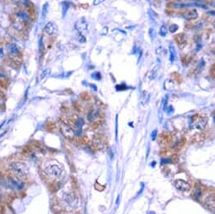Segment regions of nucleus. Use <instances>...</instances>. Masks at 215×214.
<instances>
[{"mask_svg":"<svg viewBox=\"0 0 215 214\" xmlns=\"http://www.w3.org/2000/svg\"><path fill=\"white\" fill-rule=\"evenodd\" d=\"M178 25L177 24H171L170 26V31L171 32V33H175L177 30H178Z\"/></svg>","mask_w":215,"mask_h":214,"instance_id":"obj_23","label":"nucleus"},{"mask_svg":"<svg viewBox=\"0 0 215 214\" xmlns=\"http://www.w3.org/2000/svg\"><path fill=\"white\" fill-rule=\"evenodd\" d=\"M7 51H8V54L12 56H18L20 55V51L19 47H17V45L15 43H9L7 45Z\"/></svg>","mask_w":215,"mask_h":214,"instance_id":"obj_9","label":"nucleus"},{"mask_svg":"<svg viewBox=\"0 0 215 214\" xmlns=\"http://www.w3.org/2000/svg\"><path fill=\"white\" fill-rule=\"evenodd\" d=\"M93 145H94V147L97 148V149H101V148H102L104 146V143H103V140L101 138V137H95L94 139H93Z\"/></svg>","mask_w":215,"mask_h":214,"instance_id":"obj_13","label":"nucleus"},{"mask_svg":"<svg viewBox=\"0 0 215 214\" xmlns=\"http://www.w3.org/2000/svg\"><path fill=\"white\" fill-rule=\"evenodd\" d=\"M173 78L178 83H181L182 82V77H181V75L179 72H173Z\"/></svg>","mask_w":215,"mask_h":214,"instance_id":"obj_19","label":"nucleus"},{"mask_svg":"<svg viewBox=\"0 0 215 214\" xmlns=\"http://www.w3.org/2000/svg\"><path fill=\"white\" fill-rule=\"evenodd\" d=\"M0 78H1V79H5V78H6V75H5L3 72L1 71H0Z\"/></svg>","mask_w":215,"mask_h":214,"instance_id":"obj_29","label":"nucleus"},{"mask_svg":"<svg viewBox=\"0 0 215 214\" xmlns=\"http://www.w3.org/2000/svg\"><path fill=\"white\" fill-rule=\"evenodd\" d=\"M6 183L11 189L14 190H21L24 187V183L17 176H9Z\"/></svg>","mask_w":215,"mask_h":214,"instance_id":"obj_4","label":"nucleus"},{"mask_svg":"<svg viewBox=\"0 0 215 214\" xmlns=\"http://www.w3.org/2000/svg\"><path fill=\"white\" fill-rule=\"evenodd\" d=\"M23 23L24 22L22 20H16L15 22L14 23V28L15 29L16 31H22L23 28H24V24Z\"/></svg>","mask_w":215,"mask_h":214,"instance_id":"obj_16","label":"nucleus"},{"mask_svg":"<svg viewBox=\"0 0 215 214\" xmlns=\"http://www.w3.org/2000/svg\"><path fill=\"white\" fill-rule=\"evenodd\" d=\"M207 118L205 116L195 114L191 118V125L196 128L202 129L207 125Z\"/></svg>","mask_w":215,"mask_h":214,"instance_id":"obj_3","label":"nucleus"},{"mask_svg":"<svg viewBox=\"0 0 215 214\" xmlns=\"http://www.w3.org/2000/svg\"><path fill=\"white\" fill-rule=\"evenodd\" d=\"M81 142L83 143H87L89 142V138H88L87 137H83L81 138Z\"/></svg>","mask_w":215,"mask_h":214,"instance_id":"obj_28","label":"nucleus"},{"mask_svg":"<svg viewBox=\"0 0 215 214\" xmlns=\"http://www.w3.org/2000/svg\"><path fill=\"white\" fill-rule=\"evenodd\" d=\"M16 15L19 18V20H22L23 22H28L31 20V15L30 13H27L25 11H19L16 13Z\"/></svg>","mask_w":215,"mask_h":214,"instance_id":"obj_12","label":"nucleus"},{"mask_svg":"<svg viewBox=\"0 0 215 214\" xmlns=\"http://www.w3.org/2000/svg\"><path fill=\"white\" fill-rule=\"evenodd\" d=\"M9 169L17 175V176H22L27 174L28 172V167L22 162H13L9 165Z\"/></svg>","mask_w":215,"mask_h":214,"instance_id":"obj_2","label":"nucleus"},{"mask_svg":"<svg viewBox=\"0 0 215 214\" xmlns=\"http://www.w3.org/2000/svg\"><path fill=\"white\" fill-rule=\"evenodd\" d=\"M175 42L181 47H182L183 46L186 45V35L184 33H179L177 34L176 36H175Z\"/></svg>","mask_w":215,"mask_h":214,"instance_id":"obj_11","label":"nucleus"},{"mask_svg":"<svg viewBox=\"0 0 215 214\" xmlns=\"http://www.w3.org/2000/svg\"><path fill=\"white\" fill-rule=\"evenodd\" d=\"M69 8V3L66 1H64L62 3V12H63V17H65L67 12L68 11Z\"/></svg>","mask_w":215,"mask_h":214,"instance_id":"obj_17","label":"nucleus"},{"mask_svg":"<svg viewBox=\"0 0 215 214\" xmlns=\"http://www.w3.org/2000/svg\"><path fill=\"white\" fill-rule=\"evenodd\" d=\"M105 0H94V2H93V4L96 6V5H99V4H101V3H103Z\"/></svg>","mask_w":215,"mask_h":214,"instance_id":"obj_26","label":"nucleus"},{"mask_svg":"<svg viewBox=\"0 0 215 214\" xmlns=\"http://www.w3.org/2000/svg\"><path fill=\"white\" fill-rule=\"evenodd\" d=\"M57 31H58V29H57V24L55 23H53V22H52V21L47 22L44 26V31L49 36L56 34Z\"/></svg>","mask_w":215,"mask_h":214,"instance_id":"obj_7","label":"nucleus"},{"mask_svg":"<svg viewBox=\"0 0 215 214\" xmlns=\"http://www.w3.org/2000/svg\"><path fill=\"white\" fill-rule=\"evenodd\" d=\"M61 131L63 132V134L64 135V137H66L68 139H72L74 137V131L72 129L69 125H67L63 122V124L61 125Z\"/></svg>","mask_w":215,"mask_h":214,"instance_id":"obj_6","label":"nucleus"},{"mask_svg":"<svg viewBox=\"0 0 215 214\" xmlns=\"http://www.w3.org/2000/svg\"><path fill=\"white\" fill-rule=\"evenodd\" d=\"M50 72V69H45L44 71L41 72V75H40V79H43L45 76H47V74H49Z\"/></svg>","mask_w":215,"mask_h":214,"instance_id":"obj_24","label":"nucleus"},{"mask_svg":"<svg viewBox=\"0 0 215 214\" xmlns=\"http://www.w3.org/2000/svg\"><path fill=\"white\" fill-rule=\"evenodd\" d=\"M181 59H182V60H181V61H182V63H184L185 65L188 64L190 63V61H191V60H190V56L187 55H184Z\"/></svg>","mask_w":215,"mask_h":214,"instance_id":"obj_22","label":"nucleus"},{"mask_svg":"<svg viewBox=\"0 0 215 214\" xmlns=\"http://www.w3.org/2000/svg\"><path fill=\"white\" fill-rule=\"evenodd\" d=\"M182 17L187 20H192L198 17V14L196 9H188L182 14Z\"/></svg>","mask_w":215,"mask_h":214,"instance_id":"obj_10","label":"nucleus"},{"mask_svg":"<svg viewBox=\"0 0 215 214\" xmlns=\"http://www.w3.org/2000/svg\"><path fill=\"white\" fill-rule=\"evenodd\" d=\"M149 36H150V37H151L152 40H154V36H155V34H154V29H149Z\"/></svg>","mask_w":215,"mask_h":214,"instance_id":"obj_25","label":"nucleus"},{"mask_svg":"<svg viewBox=\"0 0 215 214\" xmlns=\"http://www.w3.org/2000/svg\"><path fill=\"white\" fill-rule=\"evenodd\" d=\"M166 34H167V27L165 24H162L159 29V35L162 36H166Z\"/></svg>","mask_w":215,"mask_h":214,"instance_id":"obj_18","label":"nucleus"},{"mask_svg":"<svg viewBox=\"0 0 215 214\" xmlns=\"http://www.w3.org/2000/svg\"><path fill=\"white\" fill-rule=\"evenodd\" d=\"M101 123H102V121H101V120H96V121H95L92 123L91 127H93V128H98V127L101 125Z\"/></svg>","mask_w":215,"mask_h":214,"instance_id":"obj_21","label":"nucleus"},{"mask_svg":"<svg viewBox=\"0 0 215 214\" xmlns=\"http://www.w3.org/2000/svg\"><path fill=\"white\" fill-rule=\"evenodd\" d=\"M169 51H170V63H174L176 59V51L173 46H170Z\"/></svg>","mask_w":215,"mask_h":214,"instance_id":"obj_14","label":"nucleus"},{"mask_svg":"<svg viewBox=\"0 0 215 214\" xmlns=\"http://www.w3.org/2000/svg\"><path fill=\"white\" fill-rule=\"evenodd\" d=\"M75 28L81 34L87 31L88 23L87 21L84 20V18H81V19L78 20L76 21V23H75Z\"/></svg>","mask_w":215,"mask_h":214,"instance_id":"obj_5","label":"nucleus"},{"mask_svg":"<svg viewBox=\"0 0 215 214\" xmlns=\"http://www.w3.org/2000/svg\"><path fill=\"white\" fill-rule=\"evenodd\" d=\"M175 185L178 190H181V191H187L191 189V185L182 180L175 181Z\"/></svg>","mask_w":215,"mask_h":214,"instance_id":"obj_8","label":"nucleus"},{"mask_svg":"<svg viewBox=\"0 0 215 214\" xmlns=\"http://www.w3.org/2000/svg\"><path fill=\"white\" fill-rule=\"evenodd\" d=\"M42 48H43V42H42V38H40V40H39V51H40V52H41Z\"/></svg>","mask_w":215,"mask_h":214,"instance_id":"obj_27","label":"nucleus"},{"mask_svg":"<svg viewBox=\"0 0 215 214\" xmlns=\"http://www.w3.org/2000/svg\"><path fill=\"white\" fill-rule=\"evenodd\" d=\"M44 172L52 177H59L63 173L62 166L55 161H47L43 166Z\"/></svg>","mask_w":215,"mask_h":214,"instance_id":"obj_1","label":"nucleus"},{"mask_svg":"<svg viewBox=\"0 0 215 214\" xmlns=\"http://www.w3.org/2000/svg\"><path fill=\"white\" fill-rule=\"evenodd\" d=\"M212 75L214 76V65H213L212 67Z\"/></svg>","mask_w":215,"mask_h":214,"instance_id":"obj_30","label":"nucleus"},{"mask_svg":"<svg viewBox=\"0 0 215 214\" xmlns=\"http://www.w3.org/2000/svg\"><path fill=\"white\" fill-rule=\"evenodd\" d=\"M80 97H81V99H82L83 100H84V101H88V100H89V99H90V96H89V94L86 93V92L82 93L81 95H80Z\"/></svg>","mask_w":215,"mask_h":214,"instance_id":"obj_20","label":"nucleus"},{"mask_svg":"<svg viewBox=\"0 0 215 214\" xmlns=\"http://www.w3.org/2000/svg\"><path fill=\"white\" fill-rule=\"evenodd\" d=\"M48 10H49V3H45L43 7H42V9H41V20H44L47 16L48 14Z\"/></svg>","mask_w":215,"mask_h":214,"instance_id":"obj_15","label":"nucleus"}]
</instances>
